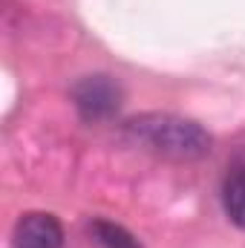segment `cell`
Listing matches in <instances>:
<instances>
[{"instance_id":"cell-1","label":"cell","mask_w":245,"mask_h":248,"mask_svg":"<svg viewBox=\"0 0 245 248\" xmlns=\"http://www.w3.org/2000/svg\"><path fill=\"white\" fill-rule=\"evenodd\" d=\"M124 136L133 144L173 162H193L211 153V136L196 122L173 113H141L124 122Z\"/></svg>"},{"instance_id":"cell-2","label":"cell","mask_w":245,"mask_h":248,"mask_svg":"<svg viewBox=\"0 0 245 248\" xmlns=\"http://www.w3.org/2000/svg\"><path fill=\"white\" fill-rule=\"evenodd\" d=\"M72 104L87 122L113 119L122 107V87L110 75H87L72 87Z\"/></svg>"},{"instance_id":"cell-3","label":"cell","mask_w":245,"mask_h":248,"mask_svg":"<svg viewBox=\"0 0 245 248\" xmlns=\"http://www.w3.org/2000/svg\"><path fill=\"white\" fill-rule=\"evenodd\" d=\"M63 225L58 217L44 211H29L15 225V248H61Z\"/></svg>"},{"instance_id":"cell-4","label":"cell","mask_w":245,"mask_h":248,"mask_svg":"<svg viewBox=\"0 0 245 248\" xmlns=\"http://www.w3.org/2000/svg\"><path fill=\"white\" fill-rule=\"evenodd\" d=\"M222 208L228 219L245 231V165H234L222 182Z\"/></svg>"},{"instance_id":"cell-5","label":"cell","mask_w":245,"mask_h":248,"mask_svg":"<svg viewBox=\"0 0 245 248\" xmlns=\"http://www.w3.org/2000/svg\"><path fill=\"white\" fill-rule=\"evenodd\" d=\"M90 234L98 240V246L104 248H138V240L122 228L116 222H107V219H92L90 222Z\"/></svg>"}]
</instances>
